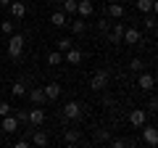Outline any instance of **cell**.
Here are the masks:
<instances>
[{
  "mask_svg": "<svg viewBox=\"0 0 158 148\" xmlns=\"http://www.w3.org/2000/svg\"><path fill=\"white\" fill-rule=\"evenodd\" d=\"M63 63V53L61 50H53L50 56H48V66H61Z\"/></svg>",
  "mask_w": 158,
  "mask_h": 148,
  "instance_id": "ffe728a7",
  "label": "cell"
},
{
  "mask_svg": "<svg viewBox=\"0 0 158 148\" xmlns=\"http://www.w3.org/2000/svg\"><path fill=\"white\" fill-rule=\"evenodd\" d=\"M11 40H8V56L11 58H21V53H24V45H27V37H24L21 32H13V34H8Z\"/></svg>",
  "mask_w": 158,
  "mask_h": 148,
  "instance_id": "6da1fadb",
  "label": "cell"
},
{
  "mask_svg": "<svg viewBox=\"0 0 158 148\" xmlns=\"http://www.w3.org/2000/svg\"><path fill=\"white\" fill-rule=\"evenodd\" d=\"M85 29H87V24H85V19H82V16L71 24V32H74V34H85Z\"/></svg>",
  "mask_w": 158,
  "mask_h": 148,
  "instance_id": "603a6c76",
  "label": "cell"
},
{
  "mask_svg": "<svg viewBox=\"0 0 158 148\" xmlns=\"http://www.w3.org/2000/svg\"><path fill=\"white\" fill-rule=\"evenodd\" d=\"M142 24H145V29H150V32H153V29H156V16H153V13H148Z\"/></svg>",
  "mask_w": 158,
  "mask_h": 148,
  "instance_id": "f546056e",
  "label": "cell"
},
{
  "mask_svg": "<svg viewBox=\"0 0 158 148\" xmlns=\"http://www.w3.org/2000/svg\"><path fill=\"white\" fill-rule=\"evenodd\" d=\"M48 3H53V0H48Z\"/></svg>",
  "mask_w": 158,
  "mask_h": 148,
  "instance_id": "f35d334b",
  "label": "cell"
},
{
  "mask_svg": "<svg viewBox=\"0 0 158 148\" xmlns=\"http://www.w3.org/2000/svg\"><path fill=\"white\" fill-rule=\"evenodd\" d=\"M142 140H145V146H156V143H158L156 127H145V124H142Z\"/></svg>",
  "mask_w": 158,
  "mask_h": 148,
  "instance_id": "8fae6325",
  "label": "cell"
},
{
  "mask_svg": "<svg viewBox=\"0 0 158 148\" xmlns=\"http://www.w3.org/2000/svg\"><path fill=\"white\" fill-rule=\"evenodd\" d=\"M121 34H124V24H113V29L108 32V42L111 45H118L121 42Z\"/></svg>",
  "mask_w": 158,
  "mask_h": 148,
  "instance_id": "9a60e30c",
  "label": "cell"
},
{
  "mask_svg": "<svg viewBox=\"0 0 158 148\" xmlns=\"http://www.w3.org/2000/svg\"><path fill=\"white\" fill-rule=\"evenodd\" d=\"M66 16H74L77 13V0H63V8H61Z\"/></svg>",
  "mask_w": 158,
  "mask_h": 148,
  "instance_id": "7402d4cb",
  "label": "cell"
},
{
  "mask_svg": "<svg viewBox=\"0 0 158 148\" xmlns=\"http://www.w3.org/2000/svg\"><path fill=\"white\" fill-rule=\"evenodd\" d=\"M50 24H56V27H66V13L63 11H56L50 16Z\"/></svg>",
  "mask_w": 158,
  "mask_h": 148,
  "instance_id": "44dd1931",
  "label": "cell"
},
{
  "mask_svg": "<svg viewBox=\"0 0 158 148\" xmlns=\"http://www.w3.org/2000/svg\"><path fill=\"white\" fill-rule=\"evenodd\" d=\"M29 143H32V146H48V143H50V137H48L45 132L37 127V130L32 132V140H29Z\"/></svg>",
  "mask_w": 158,
  "mask_h": 148,
  "instance_id": "ac0fdd59",
  "label": "cell"
},
{
  "mask_svg": "<svg viewBox=\"0 0 158 148\" xmlns=\"http://www.w3.org/2000/svg\"><path fill=\"white\" fill-rule=\"evenodd\" d=\"M71 45H74V42H71V37H61V40L56 42V50L66 53V50H69V48H71Z\"/></svg>",
  "mask_w": 158,
  "mask_h": 148,
  "instance_id": "cb8c5ba5",
  "label": "cell"
},
{
  "mask_svg": "<svg viewBox=\"0 0 158 148\" xmlns=\"http://www.w3.org/2000/svg\"><path fill=\"white\" fill-rule=\"evenodd\" d=\"M103 3H111V0H103Z\"/></svg>",
  "mask_w": 158,
  "mask_h": 148,
  "instance_id": "8d00e7d4",
  "label": "cell"
},
{
  "mask_svg": "<svg viewBox=\"0 0 158 148\" xmlns=\"http://www.w3.org/2000/svg\"><path fill=\"white\" fill-rule=\"evenodd\" d=\"M42 90H45V98H48V101H58V98H61V93H63V87L58 85V82H48Z\"/></svg>",
  "mask_w": 158,
  "mask_h": 148,
  "instance_id": "30bf717a",
  "label": "cell"
},
{
  "mask_svg": "<svg viewBox=\"0 0 158 148\" xmlns=\"http://www.w3.org/2000/svg\"><path fill=\"white\" fill-rule=\"evenodd\" d=\"M82 58H85V53H82V50H79V48H69V50H66V61L69 63H71V66H77V63H82Z\"/></svg>",
  "mask_w": 158,
  "mask_h": 148,
  "instance_id": "4fadbf2b",
  "label": "cell"
},
{
  "mask_svg": "<svg viewBox=\"0 0 158 148\" xmlns=\"http://www.w3.org/2000/svg\"><path fill=\"white\" fill-rule=\"evenodd\" d=\"M0 119H3V132H16L19 130V122H16V116L13 114H6V116H0Z\"/></svg>",
  "mask_w": 158,
  "mask_h": 148,
  "instance_id": "5bb4252c",
  "label": "cell"
},
{
  "mask_svg": "<svg viewBox=\"0 0 158 148\" xmlns=\"http://www.w3.org/2000/svg\"><path fill=\"white\" fill-rule=\"evenodd\" d=\"M27 114H29V111H24V108H16V114H13V116H16V122L21 124V122H27Z\"/></svg>",
  "mask_w": 158,
  "mask_h": 148,
  "instance_id": "1f68e13d",
  "label": "cell"
},
{
  "mask_svg": "<svg viewBox=\"0 0 158 148\" xmlns=\"http://www.w3.org/2000/svg\"><path fill=\"white\" fill-rule=\"evenodd\" d=\"M95 140H98V143L111 140V132H108V130H95Z\"/></svg>",
  "mask_w": 158,
  "mask_h": 148,
  "instance_id": "4316f807",
  "label": "cell"
},
{
  "mask_svg": "<svg viewBox=\"0 0 158 148\" xmlns=\"http://www.w3.org/2000/svg\"><path fill=\"white\" fill-rule=\"evenodd\" d=\"M0 32H3V34H13V32H16V27H13V21H11V19L0 21Z\"/></svg>",
  "mask_w": 158,
  "mask_h": 148,
  "instance_id": "d4e9b609",
  "label": "cell"
},
{
  "mask_svg": "<svg viewBox=\"0 0 158 148\" xmlns=\"http://www.w3.org/2000/svg\"><path fill=\"white\" fill-rule=\"evenodd\" d=\"M77 13L82 19H90L95 13V6H92V0H77Z\"/></svg>",
  "mask_w": 158,
  "mask_h": 148,
  "instance_id": "ba28073f",
  "label": "cell"
},
{
  "mask_svg": "<svg viewBox=\"0 0 158 148\" xmlns=\"http://www.w3.org/2000/svg\"><path fill=\"white\" fill-rule=\"evenodd\" d=\"M27 98L34 103V106H42V103H48L45 90H42V87H27Z\"/></svg>",
  "mask_w": 158,
  "mask_h": 148,
  "instance_id": "8992f818",
  "label": "cell"
},
{
  "mask_svg": "<svg viewBox=\"0 0 158 148\" xmlns=\"http://www.w3.org/2000/svg\"><path fill=\"white\" fill-rule=\"evenodd\" d=\"M108 80H111V74H108L106 69H98V72L92 74V80H90V87H92L95 93H103V90L108 87Z\"/></svg>",
  "mask_w": 158,
  "mask_h": 148,
  "instance_id": "7a4b0ae2",
  "label": "cell"
},
{
  "mask_svg": "<svg viewBox=\"0 0 158 148\" xmlns=\"http://www.w3.org/2000/svg\"><path fill=\"white\" fill-rule=\"evenodd\" d=\"M98 29H100V32H108V29H111V24H108V19H100V24H98Z\"/></svg>",
  "mask_w": 158,
  "mask_h": 148,
  "instance_id": "d6a6232c",
  "label": "cell"
},
{
  "mask_svg": "<svg viewBox=\"0 0 158 148\" xmlns=\"http://www.w3.org/2000/svg\"><path fill=\"white\" fill-rule=\"evenodd\" d=\"M21 3H29V0H21Z\"/></svg>",
  "mask_w": 158,
  "mask_h": 148,
  "instance_id": "74e56055",
  "label": "cell"
},
{
  "mask_svg": "<svg viewBox=\"0 0 158 148\" xmlns=\"http://www.w3.org/2000/svg\"><path fill=\"white\" fill-rule=\"evenodd\" d=\"M153 85H156V77H153V74H148L145 69L137 72V87H142V90H153Z\"/></svg>",
  "mask_w": 158,
  "mask_h": 148,
  "instance_id": "52a82bcc",
  "label": "cell"
},
{
  "mask_svg": "<svg viewBox=\"0 0 158 148\" xmlns=\"http://www.w3.org/2000/svg\"><path fill=\"white\" fill-rule=\"evenodd\" d=\"M63 140H66L69 146H74V143H79V132H77V130H66V135H63Z\"/></svg>",
  "mask_w": 158,
  "mask_h": 148,
  "instance_id": "484cf974",
  "label": "cell"
},
{
  "mask_svg": "<svg viewBox=\"0 0 158 148\" xmlns=\"http://www.w3.org/2000/svg\"><path fill=\"white\" fill-rule=\"evenodd\" d=\"M6 114H13V106L6 101H0V116H6Z\"/></svg>",
  "mask_w": 158,
  "mask_h": 148,
  "instance_id": "4dcf8cb0",
  "label": "cell"
},
{
  "mask_svg": "<svg viewBox=\"0 0 158 148\" xmlns=\"http://www.w3.org/2000/svg\"><path fill=\"white\" fill-rule=\"evenodd\" d=\"M135 8L140 13H153L156 11V0H135Z\"/></svg>",
  "mask_w": 158,
  "mask_h": 148,
  "instance_id": "e0dca14e",
  "label": "cell"
},
{
  "mask_svg": "<svg viewBox=\"0 0 158 148\" xmlns=\"http://www.w3.org/2000/svg\"><path fill=\"white\" fill-rule=\"evenodd\" d=\"M124 13H127L124 3H108V16L111 19H124Z\"/></svg>",
  "mask_w": 158,
  "mask_h": 148,
  "instance_id": "2e32d148",
  "label": "cell"
},
{
  "mask_svg": "<svg viewBox=\"0 0 158 148\" xmlns=\"http://www.w3.org/2000/svg\"><path fill=\"white\" fill-rule=\"evenodd\" d=\"M82 103H77V101H69L66 106H63V116L66 119H82Z\"/></svg>",
  "mask_w": 158,
  "mask_h": 148,
  "instance_id": "277c9868",
  "label": "cell"
},
{
  "mask_svg": "<svg viewBox=\"0 0 158 148\" xmlns=\"http://www.w3.org/2000/svg\"><path fill=\"white\" fill-rule=\"evenodd\" d=\"M29 146H32L29 140H19V143H16V148H29Z\"/></svg>",
  "mask_w": 158,
  "mask_h": 148,
  "instance_id": "e575fe53",
  "label": "cell"
},
{
  "mask_svg": "<svg viewBox=\"0 0 158 148\" xmlns=\"http://www.w3.org/2000/svg\"><path fill=\"white\" fill-rule=\"evenodd\" d=\"M8 8H11V16L13 19H24V16H27V3H21V0H16V3L11 0V6H8Z\"/></svg>",
  "mask_w": 158,
  "mask_h": 148,
  "instance_id": "7c38bea8",
  "label": "cell"
},
{
  "mask_svg": "<svg viewBox=\"0 0 158 148\" xmlns=\"http://www.w3.org/2000/svg\"><path fill=\"white\" fill-rule=\"evenodd\" d=\"M0 6H11V0H0Z\"/></svg>",
  "mask_w": 158,
  "mask_h": 148,
  "instance_id": "d590c367",
  "label": "cell"
},
{
  "mask_svg": "<svg viewBox=\"0 0 158 148\" xmlns=\"http://www.w3.org/2000/svg\"><path fill=\"white\" fill-rule=\"evenodd\" d=\"M111 146H113V148H124V146H135V143H132V140H124V137H113Z\"/></svg>",
  "mask_w": 158,
  "mask_h": 148,
  "instance_id": "83f0119b",
  "label": "cell"
},
{
  "mask_svg": "<svg viewBox=\"0 0 158 148\" xmlns=\"http://www.w3.org/2000/svg\"><path fill=\"white\" fill-rule=\"evenodd\" d=\"M11 93H13V98H24V95H27V82L16 80V82L11 85Z\"/></svg>",
  "mask_w": 158,
  "mask_h": 148,
  "instance_id": "d6986e66",
  "label": "cell"
},
{
  "mask_svg": "<svg viewBox=\"0 0 158 148\" xmlns=\"http://www.w3.org/2000/svg\"><path fill=\"white\" fill-rule=\"evenodd\" d=\"M129 69H132V72H142V69H145L142 58H132V61H129Z\"/></svg>",
  "mask_w": 158,
  "mask_h": 148,
  "instance_id": "f1b7e54d",
  "label": "cell"
},
{
  "mask_svg": "<svg viewBox=\"0 0 158 148\" xmlns=\"http://www.w3.org/2000/svg\"><path fill=\"white\" fill-rule=\"evenodd\" d=\"M148 108H150V111H156V108H158V101H156V98H150V103H148Z\"/></svg>",
  "mask_w": 158,
  "mask_h": 148,
  "instance_id": "836d02e7",
  "label": "cell"
},
{
  "mask_svg": "<svg viewBox=\"0 0 158 148\" xmlns=\"http://www.w3.org/2000/svg\"><path fill=\"white\" fill-rule=\"evenodd\" d=\"M27 122H29L32 127H42V122H45V108H42V106H34V108H29Z\"/></svg>",
  "mask_w": 158,
  "mask_h": 148,
  "instance_id": "3957f363",
  "label": "cell"
},
{
  "mask_svg": "<svg viewBox=\"0 0 158 148\" xmlns=\"http://www.w3.org/2000/svg\"><path fill=\"white\" fill-rule=\"evenodd\" d=\"M129 124L132 127L148 124V111H145V108H132V111H129Z\"/></svg>",
  "mask_w": 158,
  "mask_h": 148,
  "instance_id": "5b68a950",
  "label": "cell"
},
{
  "mask_svg": "<svg viewBox=\"0 0 158 148\" xmlns=\"http://www.w3.org/2000/svg\"><path fill=\"white\" fill-rule=\"evenodd\" d=\"M121 40H124V45H132V48H135V45H140V32H137L135 27H129V29L124 27V34H121Z\"/></svg>",
  "mask_w": 158,
  "mask_h": 148,
  "instance_id": "9c48e42d",
  "label": "cell"
}]
</instances>
